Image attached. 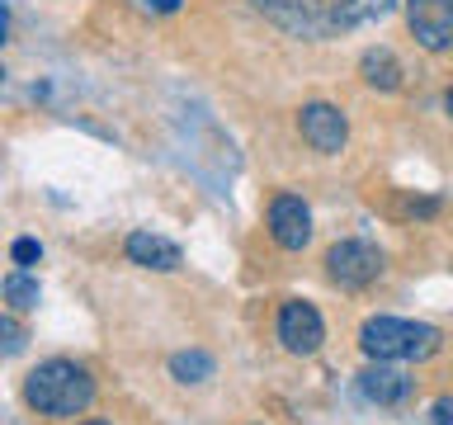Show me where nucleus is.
<instances>
[{
	"mask_svg": "<svg viewBox=\"0 0 453 425\" xmlns=\"http://www.w3.org/2000/svg\"><path fill=\"white\" fill-rule=\"evenodd\" d=\"M269 24H279L293 38H311V42H331L340 34L382 19L392 10V0H250Z\"/></svg>",
	"mask_w": 453,
	"mask_h": 425,
	"instance_id": "f257e3e1",
	"label": "nucleus"
},
{
	"mask_svg": "<svg viewBox=\"0 0 453 425\" xmlns=\"http://www.w3.org/2000/svg\"><path fill=\"white\" fill-rule=\"evenodd\" d=\"M24 402L48 421H76L95 402V378L76 359H48L24 378Z\"/></svg>",
	"mask_w": 453,
	"mask_h": 425,
	"instance_id": "f03ea898",
	"label": "nucleus"
},
{
	"mask_svg": "<svg viewBox=\"0 0 453 425\" xmlns=\"http://www.w3.org/2000/svg\"><path fill=\"white\" fill-rule=\"evenodd\" d=\"M359 350L373 364H406V359H430L439 350V331L425 321L406 317H368L359 331Z\"/></svg>",
	"mask_w": 453,
	"mask_h": 425,
	"instance_id": "7ed1b4c3",
	"label": "nucleus"
},
{
	"mask_svg": "<svg viewBox=\"0 0 453 425\" xmlns=\"http://www.w3.org/2000/svg\"><path fill=\"white\" fill-rule=\"evenodd\" d=\"M382 274V251L368 246V241H335L331 251H326V279L335 283V289H368Z\"/></svg>",
	"mask_w": 453,
	"mask_h": 425,
	"instance_id": "20e7f679",
	"label": "nucleus"
},
{
	"mask_svg": "<svg viewBox=\"0 0 453 425\" xmlns=\"http://www.w3.org/2000/svg\"><path fill=\"white\" fill-rule=\"evenodd\" d=\"M406 28L425 52L453 48V0H406Z\"/></svg>",
	"mask_w": 453,
	"mask_h": 425,
	"instance_id": "39448f33",
	"label": "nucleus"
},
{
	"mask_svg": "<svg viewBox=\"0 0 453 425\" xmlns=\"http://www.w3.org/2000/svg\"><path fill=\"white\" fill-rule=\"evenodd\" d=\"M297 128H303V137L311 142V151L321 156H340L349 142V123L345 113H340L335 104H326V99H311V104H303V113H297Z\"/></svg>",
	"mask_w": 453,
	"mask_h": 425,
	"instance_id": "423d86ee",
	"label": "nucleus"
},
{
	"mask_svg": "<svg viewBox=\"0 0 453 425\" xmlns=\"http://www.w3.org/2000/svg\"><path fill=\"white\" fill-rule=\"evenodd\" d=\"M279 340H283V350L288 354H317L321 350V340H326V321H321V312L311 307V303H283L279 307Z\"/></svg>",
	"mask_w": 453,
	"mask_h": 425,
	"instance_id": "0eeeda50",
	"label": "nucleus"
},
{
	"mask_svg": "<svg viewBox=\"0 0 453 425\" xmlns=\"http://www.w3.org/2000/svg\"><path fill=\"white\" fill-rule=\"evenodd\" d=\"M269 236L283 251H303L311 241V208L297 194H274V204H269Z\"/></svg>",
	"mask_w": 453,
	"mask_h": 425,
	"instance_id": "6e6552de",
	"label": "nucleus"
},
{
	"mask_svg": "<svg viewBox=\"0 0 453 425\" xmlns=\"http://www.w3.org/2000/svg\"><path fill=\"white\" fill-rule=\"evenodd\" d=\"M411 388H416L411 374H402V368H392V364H368L359 374V397L373 406H402L411 397Z\"/></svg>",
	"mask_w": 453,
	"mask_h": 425,
	"instance_id": "1a4fd4ad",
	"label": "nucleus"
},
{
	"mask_svg": "<svg viewBox=\"0 0 453 425\" xmlns=\"http://www.w3.org/2000/svg\"><path fill=\"white\" fill-rule=\"evenodd\" d=\"M127 260L142 265V269H161V274H170V269H180L184 265V255L175 241H165V236H156V232H133L127 236Z\"/></svg>",
	"mask_w": 453,
	"mask_h": 425,
	"instance_id": "9d476101",
	"label": "nucleus"
},
{
	"mask_svg": "<svg viewBox=\"0 0 453 425\" xmlns=\"http://www.w3.org/2000/svg\"><path fill=\"white\" fill-rule=\"evenodd\" d=\"M359 71H364V81L373 85V90H382V95L402 90V62L392 57V48H368Z\"/></svg>",
	"mask_w": 453,
	"mask_h": 425,
	"instance_id": "9b49d317",
	"label": "nucleus"
},
{
	"mask_svg": "<svg viewBox=\"0 0 453 425\" xmlns=\"http://www.w3.org/2000/svg\"><path fill=\"white\" fill-rule=\"evenodd\" d=\"M5 303H10V312H28V307H38V279H28L24 269L5 274Z\"/></svg>",
	"mask_w": 453,
	"mask_h": 425,
	"instance_id": "f8f14e48",
	"label": "nucleus"
},
{
	"mask_svg": "<svg viewBox=\"0 0 453 425\" xmlns=\"http://www.w3.org/2000/svg\"><path fill=\"white\" fill-rule=\"evenodd\" d=\"M170 374H175L180 382H203L208 374H212V359L203 350H189V354H175L170 359Z\"/></svg>",
	"mask_w": 453,
	"mask_h": 425,
	"instance_id": "ddd939ff",
	"label": "nucleus"
},
{
	"mask_svg": "<svg viewBox=\"0 0 453 425\" xmlns=\"http://www.w3.org/2000/svg\"><path fill=\"white\" fill-rule=\"evenodd\" d=\"M10 255H14V265H34L38 255H42V246H38L34 236H19V241L10 246Z\"/></svg>",
	"mask_w": 453,
	"mask_h": 425,
	"instance_id": "4468645a",
	"label": "nucleus"
},
{
	"mask_svg": "<svg viewBox=\"0 0 453 425\" xmlns=\"http://www.w3.org/2000/svg\"><path fill=\"white\" fill-rule=\"evenodd\" d=\"M430 416H434V425H453V397H439Z\"/></svg>",
	"mask_w": 453,
	"mask_h": 425,
	"instance_id": "2eb2a0df",
	"label": "nucleus"
},
{
	"mask_svg": "<svg viewBox=\"0 0 453 425\" xmlns=\"http://www.w3.org/2000/svg\"><path fill=\"white\" fill-rule=\"evenodd\" d=\"M0 331H5V350H10V354L24 345V340H19V326H14V317H5V321H0Z\"/></svg>",
	"mask_w": 453,
	"mask_h": 425,
	"instance_id": "dca6fc26",
	"label": "nucleus"
},
{
	"mask_svg": "<svg viewBox=\"0 0 453 425\" xmlns=\"http://www.w3.org/2000/svg\"><path fill=\"white\" fill-rule=\"evenodd\" d=\"M142 5H147V10H156V14H175V10L184 5V0H142Z\"/></svg>",
	"mask_w": 453,
	"mask_h": 425,
	"instance_id": "f3484780",
	"label": "nucleus"
},
{
	"mask_svg": "<svg viewBox=\"0 0 453 425\" xmlns=\"http://www.w3.org/2000/svg\"><path fill=\"white\" fill-rule=\"evenodd\" d=\"M444 109H449V113H453V90H449V95H444Z\"/></svg>",
	"mask_w": 453,
	"mask_h": 425,
	"instance_id": "a211bd4d",
	"label": "nucleus"
},
{
	"mask_svg": "<svg viewBox=\"0 0 453 425\" xmlns=\"http://www.w3.org/2000/svg\"><path fill=\"white\" fill-rule=\"evenodd\" d=\"M81 425H109V421H81Z\"/></svg>",
	"mask_w": 453,
	"mask_h": 425,
	"instance_id": "6ab92c4d",
	"label": "nucleus"
}]
</instances>
